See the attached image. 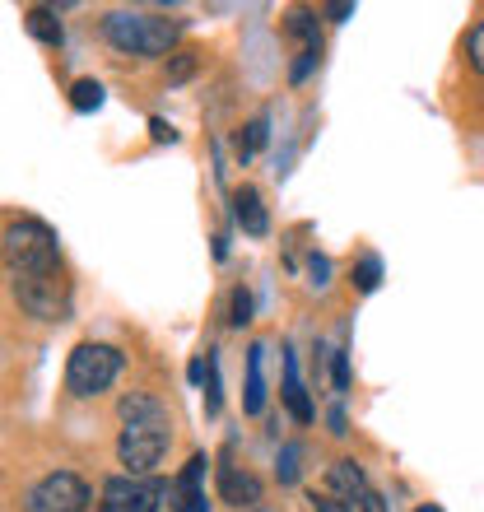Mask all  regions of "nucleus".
I'll list each match as a JSON object with an SVG mask.
<instances>
[{
  "mask_svg": "<svg viewBox=\"0 0 484 512\" xmlns=\"http://www.w3.org/2000/svg\"><path fill=\"white\" fill-rule=\"evenodd\" d=\"M168 443H173V419H168V405L149 391H131L121 396V438H117V461L126 466V475L135 480H149L159 471V461L168 457Z\"/></svg>",
  "mask_w": 484,
  "mask_h": 512,
  "instance_id": "obj_1",
  "label": "nucleus"
},
{
  "mask_svg": "<svg viewBox=\"0 0 484 512\" xmlns=\"http://www.w3.org/2000/svg\"><path fill=\"white\" fill-rule=\"evenodd\" d=\"M103 38L121 56H168L177 47V38H182V24L149 10H112L103 19Z\"/></svg>",
  "mask_w": 484,
  "mask_h": 512,
  "instance_id": "obj_2",
  "label": "nucleus"
},
{
  "mask_svg": "<svg viewBox=\"0 0 484 512\" xmlns=\"http://www.w3.org/2000/svg\"><path fill=\"white\" fill-rule=\"evenodd\" d=\"M10 275H38V270H61V243L42 219H14L0 238Z\"/></svg>",
  "mask_w": 484,
  "mask_h": 512,
  "instance_id": "obj_3",
  "label": "nucleus"
},
{
  "mask_svg": "<svg viewBox=\"0 0 484 512\" xmlns=\"http://www.w3.org/2000/svg\"><path fill=\"white\" fill-rule=\"evenodd\" d=\"M121 364H126V359H121L117 345L84 340V345H75V354H70V364H66V391H70V396H80V401L103 396V391L117 382Z\"/></svg>",
  "mask_w": 484,
  "mask_h": 512,
  "instance_id": "obj_4",
  "label": "nucleus"
},
{
  "mask_svg": "<svg viewBox=\"0 0 484 512\" xmlns=\"http://www.w3.org/2000/svg\"><path fill=\"white\" fill-rule=\"evenodd\" d=\"M14 298L28 317L38 322H66L70 317V280L61 270H38V275H14Z\"/></svg>",
  "mask_w": 484,
  "mask_h": 512,
  "instance_id": "obj_5",
  "label": "nucleus"
},
{
  "mask_svg": "<svg viewBox=\"0 0 484 512\" xmlns=\"http://www.w3.org/2000/svg\"><path fill=\"white\" fill-rule=\"evenodd\" d=\"M89 485L75 471H52L24 494V512H84Z\"/></svg>",
  "mask_w": 484,
  "mask_h": 512,
  "instance_id": "obj_6",
  "label": "nucleus"
},
{
  "mask_svg": "<svg viewBox=\"0 0 484 512\" xmlns=\"http://www.w3.org/2000/svg\"><path fill=\"white\" fill-rule=\"evenodd\" d=\"M168 499L163 480H135V475H117L103 485V503L98 512H159V503Z\"/></svg>",
  "mask_w": 484,
  "mask_h": 512,
  "instance_id": "obj_7",
  "label": "nucleus"
},
{
  "mask_svg": "<svg viewBox=\"0 0 484 512\" xmlns=\"http://www.w3.org/2000/svg\"><path fill=\"white\" fill-rule=\"evenodd\" d=\"M284 28H289V38H298V61H294V70H289V80L303 84L308 70L322 61V28H317V14H308V10H294Z\"/></svg>",
  "mask_w": 484,
  "mask_h": 512,
  "instance_id": "obj_8",
  "label": "nucleus"
},
{
  "mask_svg": "<svg viewBox=\"0 0 484 512\" xmlns=\"http://www.w3.org/2000/svg\"><path fill=\"white\" fill-rule=\"evenodd\" d=\"M205 471H210V457H205V452H196V457L182 466V475H177V485H173L177 512H210V499H205Z\"/></svg>",
  "mask_w": 484,
  "mask_h": 512,
  "instance_id": "obj_9",
  "label": "nucleus"
},
{
  "mask_svg": "<svg viewBox=\"0 0 484 512\" xmlns=\"http://www.w3.org/2000/svg\"><path fill=\"white\" fill-rule=\"evenodd\" d=\"M219 499L233 503V508H256L261 503V480L252 471H238V466H219Z\"/></svg>",
  "mask_w": 484,
  "mask_h": 512,
  "instance_id": "obj_10",
  "label": "nucleus"
},
{
  "mask_svg": "<svg viewBox=\"0 0 484 512\" xmlns=\"http://www.w3.org/2000/svg\"><path fill=\"white\" fill-rule=\"evenodd\" d=\"M326 494H336L340 503H354V508H359V499L368 494V475H363L359 461H336V466L326 471Z\"/></svg>",
  "mask_w": 484,
  "mask_h": 512,
  "instance_id": "obj_11",
  "label": "nucleus"
},
{
  "mask_svg": "<svg viewBox=\"0 0 484 512\" xmlns=\"http://www.w3.org/2000/svg\"><path fill=\"white\" fill-rule=\"evenodd\" d=\"M233 219L242 224V233H247V238H266V233H270V215H266V205H261V191H256V187H238V191H233Z\"/></svg>",
  "mask_w": 484,
  "mask_h": 512,
  "instance_id": "obj_12",
  "label": "nucleus"
},
{
  "mask_svg": "<svg viewBox=\"0 0 484 512\" xmlns=\"http://www.w3.org/2000/svg\"><path fill=\"white\" fill-rule=\"evenodd\" d=\"M266 345H252L247 350V391H242V410L247 415H261L266 410Z\"/></svg>",
  "mask_w": 484,
  "mask_h": 512,
  "instance_id": "obj_13",
  "label": "nucleus"
},
{
  "mask_svg": "<svg viewBox=\"0 0 484 512\" xmlns=\"http://www.w3.org/2000/svg\"><path fill=\"white\" fill-rule=\"evenodd\" d=\"M284 405H289V415L298 419V424H312V401H308V391H303V382H298V359L294 350H284Z\"/></svg>",
  "mask_w": 484,
  "mask_h": 512,
  "instance_id": "obj_14",
  "label": "nucleus"
},
{
  "mask_svg": "<svg viewBox=\"0 0 484 512\" xmlns=\"http://www.w3.org/2000/svg\"><path fill=\"white\" fill-rule=\"evenodd\" d=\"M28 33L38 42H47V47H61V19H56V10L33 5V10H28Z\"/></svg>",
  "mask_w": 484,
  "mask_h": 512,
  "instance_id": "obj_15",
  "label": "nucleus"
},
{
  "mask_svg": "<svg viewBox=\"0 0 484 512\" xmlns=\"http://www.w3.org/2000/svg\"><path fill=\"white\" fill-rule=\"evenodd\" d=\"M266 135H270V122L266 117H252V122L242 126V135H238V159L247 163L256 149H266Z\"/></svg>",
  "mask_w": 484,
  "mask_h": 512,
  "instance_id": "obj_16",
  "label": "nucleus"
},
{
  "mask_svg": "<svg viewBox=\"0 0 484 512\" xmlns=\"http://www.w3.org/2000/svg\"><path fill=\"white\" fill-rule=\"evenodd\" d=\"M377 284H382V256L377 252L359 256V261H354V289H359V294H373Z\"/></svg>",
  "mask_w": 484,
  "mask_h": 512,
  "instance_id": "obj_17",
  "label": "nucleus"
},
{
  "mask_svg": "<svg viewBox=\"0 0 484 512\" xmlns=\"http://www.w3.org/2000/svg\"><path fill=\"white\" fill-rule=\"evenodd\" d=\"M70 108L75 112H98L103 108V84L98 80H75L70 84Z\"/></svg>",
  "mask_w": 484,
  "mask_h": 512,
  "instance_id": "obj_18",
  "label": "nucleus"
},
{
  "mask_svg": "<svg viewBox=\"0 0 484 512\" xmlns=\"http://www.w3.org/2000/svg\"><path fill=\"white\" fill-rule=\"evenodd\" d=\"M298 461H303V447H298V443L280 447V485H294V480H298V471H303Z\"/></svg>",
  "mask_w": 484,
  "mask_h": 512,
  "instance_id": "obj_19",
  "label": "nucleus"
},
{
  "mask_svg": "<svg viewBox=\"0 0 484 512\" xmlns=\"http://www.w3.org/2000/svg\"><path fill=\"white\" fill-rule=\"evenodd\" d=\"M331 378H336L340 396L350 391V350H345V345H340V350H331Z\"/></svg>",
  "mask_w": 484,
  "mask_h": 512,
  "instance_id": "obj_20",
  "label": "nucleus"
},
{
  "mask_svg": "<svg viewBox=\"0 0 484 512\" xmlns=\"http://www.w3.org/2000/svg\"><path fill=\"white\" fill-rule=\"evenodd\" d=\"M196 75V52H177L173 61H168V84H182Z\"/></svg>",
  "mask_w": 484,
  "mask_h": 512,
  "instance_id": "obj_21",
  "label": "nucleus"
},
{
  "mask_svg": "<svg viewBox=\"0 0 484 512\" xmlns=\"http://www.w3.org/2000/svg\"><path fill=\"white\" fill-rule=\"evenodd\" d=\"M308 284L312 289H326V284H331V261H326L322 252L308 256Z\"/></svg>",
  "mask_w": 484,
  "mask_h": 512,
  "instance_id": "obj_22",
  "label": "nucleus"
},
{
  "mask_svg": "<svg viewBox=\"0 0 484 512\" xmlns=\"http://www.w3.org/2000/svg\"><path fill=\"white\" fill-rule=\"evenodd\" d=\"M466 61H471V66L484 75V19L471 28V38H466Z\"/></svg>",
  "mask_w": 484,
  "mask_h": 512,
  "instance_id": "obj_23",
  "label": "nucleus"
},
{
  "mask_svg": "<svg viewBox=\"0 0 484 512\" xmlns=\"http://www.w3.org/2000/svg\"><path fill=\"white\" fill-rule=\"evenodd\" d=\"M229 322L233 326H247V322H252V294H247L242 284L233 289V317H229Z\"/></svg>",
  "mask_w": 484,
  "mask_h": 512,
  "instance_id": "obj_24",
  "label": "nucleus"
},
{
  "mask_svg": "<svg viewBox=\"0 0 484 512\" xmlns=\"http://www.w3.org/2000/svg\"><path fill=\"white\" fill-rule=\"evenodd\" d=\"M149 135H154V140H159V145H173V140H177L173 122H163V117H149Z\"/></svg>",
  "mask_w": 484,
  "mask_h": 512,
  "instance_id": "obj_25",
  "label": "nucleus"
},
{
  "mask_svg": "<svg viewBox=\"0 0 484 512\" xmlns=\"http://www.w3.org/2000/svg\"><path fill=\"white\" fill-rule=\"evenodd\" d=\"M312 508H317V512H354V508H345V503H340L336 499V494H312Z\"/></svg>",
  "mask_w": 484,
  "mask_h": 512,
  "instance_id": "obj_26",
  "label": "nucleus"
},
{
  "mask_svg": "<svg viewBox=\"0 0 484 512\" xmlns=\"http://www.w3.org/2000/svg\"><path fill=\"white\" fill-rule=\"evenodd\" d=\"M359 512H387V499H382L377 489H368V494L359 499Z\"/></svg>",
  "mask_w": 484,
  "mask_h": 512,
  "instance_id": "obj_27",
  "label": "nucleus"
},
{
  "mask_svg": "<svg viewBox=\"0 0 484 512\" xmlns=\"http://www.w3.org/2000/svg\"><path fill=\"white\" fill-rule=\"evenodd\" d=\"M326 14H331L336 24H345V19H350V14H354V5H345V0H340V5H326Z\"/></svg>",
  "mask_w": 484,
  "mask_h": 512,
  "instance_id": "obj_28",
  "label": "nucleus"
},
{
  "mask_svg": "<svg viewBox=\"0 0 484 512\" xmlns=\"http://www.w3.org/2000/svg\"><path fill=\"white\" fill-rule=\"evenodd\" d=\"M331 433H336V438H345V433H350V429H345V410H331Z\"/></svg>",
  "mask_w": 484,
  "mask_h": 512,
  "instance_id": "obj_29",
  "label": "nucleus"
},
{
  "mask_svg": "<svg viewBox=\"0 0 484 512\" xmlns=\"http://www.w3.org/2000/svg\"><path fill=\"white\" fill-rule=\"evenodd\" d=\"M415 512H443V508H438V503H419Z\"/></svg>",
  "mask_w": 484,
  "mask_h": 512,
  "instance_id": "obj_30",
  "label": "nucleus"
}]
</instances>
